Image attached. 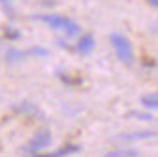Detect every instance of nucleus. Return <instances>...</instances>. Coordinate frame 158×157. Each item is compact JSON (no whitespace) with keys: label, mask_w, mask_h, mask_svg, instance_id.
Returning a JSON list of instances; mask_svg holds the SVG:
<instances>
[{"label":"nucleus","mask_w":158,"mask_h":157,"mask_svg":"<svg viewBox=\"0 0 158 157\" xmlns=\"http://www.w3.org/2000/svg\"><path fill=\"white\" fill-rule=\"evenodd\" d=\"M109 40H111V46H113V49H115L117 59H118L121 63H124V65H130V63L134 61V49H132L130 40H128L126 36L117 34V32H113V34L109 36Z\"/></svg>","instance_id":"obj_2"},{"label":"nucleus","mask_w":158,"mask_h":157,"mask_svg":"<svg viewBox=\"0 0 158 157\" xmlns=\"http://www.w3.org/2000/svg\"><path fill=\"white\" fill-rule=\"evenodd\" d=\"M149 2H151V4H154V6L158 8V0H149Z\"/></svg>","instance_id":"obj_12"},{"label":"nucleus","mask_w":158,"mask_h":157,"mask_svg":"<svg viewBox=\"0 0 158 157\" xmlns=\"http://www.w3.org/2000/svg\"><path fill=\"white\" fill-rule=\"evenodd\" d=\"M141 104H143L145 108H149V110H154V108H158V91H156L154 95L143 96V99H141Z\"/></svg>","instance_id":"obj_6"},{"label":"nucleus","mask_w":158,"mask_h":157,"mask_svg":"<svg viewBox=\"0 0 158 157\" xmlns=\"http://www.w3.org/2000/svg\"><path fill=\"white\" fill-rule=\"evenodd\" d=\"M77 150H79L77 146L70 144V146H64V148H60V150H56V151H53L51 155H64V153H73V151H77Z\"/></svg>","instance_id":"obj_8"},{"label":"nucleus","mask_w":158,"mask_h":157,"mask_svg":"<svg viewBox=\"0 0 158 157\" xmlns=\"http://www.w3.org/2000/svg\"><path fill=\"white\" fill-rule=\"evenodd\" d=\"M132 115H134V117H137V119H143V121H151V119H152L151 115H143L141 112H134Z\"/></svg>","instance_id":"obj_11"},{"label":"nucleus","mask_w":158,"mask_h":157,"mask_svg":"<svg viewBox=\"0 0 158 157\" xmlns=\"http://www.w3.org/2000/svg\"><path fill=\"white\" fill-rule=\"evenodd\" d=\"M36 21H42L47 27L55 29V30H62L68 36H77L79 34V25L73 23L72 19L64 17V15H58V13H38L34 15Z\"/></svg>","instance_id":"obj_1"},{"label":"nucleus","mask_w":158,"mask_h":157,"mask_svg":"<svg viewBox=\"0 0 158 157\" xmlns=\"http://www.w3.org/2000/svg\"><path fill=\"white\" fill-rule=\"evenodd\" d=\"M137 151L135 150H117V151H111L109 155H135Z\"/></svg>","instance_id":"obj_10"},{"label":"nucleus","mask_w":158,"mask_h":157,"mask_svg":"<svg viewBox=\"0 0 158 157\" xmlns=\"http://www.w3.org/2000/svg\"><path fill=\"white\" fill-rule=\"evenodd\" d=\"M6 36H8V40H17V38H19V30L8 27V29H6Z\"/></svg>","instance_id":"obj_9"},{"label":"nucleus","mask_w":158,"mask_h":157,"mask_svg":"<svg viewBox=\"0 0 158 157\" xmlns=\"http://www.w3.org/2000/svg\"><path fill=\"white\" fill-rule=\"evenodd\" d=\"M51 144V131L49 129H42V131H38L32 138L28 140V144H27V148H25V153H28V155H36V153H40L44 148H47Z\"/></svg>","instance_id":"obj_3"},{"label":"nucleus","mask_w":158,"mask_h":157,"mask_svg":"<svg viewBox=\"0 0 158 157\" xmlns=\"http://www.w3.org/2000/svg\"><path fill=\"white\" fill-rule=\"evenodd\" d=\"M154 136V132L151 131H143V132H128V134H123L124 140H141V138H151Z\"/></svg>","instance_id":"obj_7"},{"label":"nucleus","mask_w":158,"mask_h":157,"mask_svg":"<svg viewBox=\"0 0 158 157\" xmlns=\"http://www.w3.org/2000/svg\"><path fill=\"white\" fill-rule=\"evenodd\" d=\"M27 57H30V51L28 49H25V51H13V49H10V51H6V59L10 63H17V61H23V59H27Z\"/></svg>","instance_id":"obj_5"},{"label":"nucleus","mask_w":158,"mask_h":157,"mask_svg":"<svg viewBox=\"0 0 158 157\" xmlns=\"http://www.w3.org/2000/svg\"><path fill=\"white\" fill-rule=\"evenodd\" d=\"M75 49L81 53V55H87V53H90L92 49H94V38L90 36V34H87V36H81L77 40V44H75Z\"/></svg>","instance_id":"obj_4"},{"label":"nucleus","mask_w":158,"mask_h":157,"mask_svg":"<svg viewBox=\"0 0 158 157\" xmlns=\"http://www.w3.org/2000/svg\"><path fill=\"white\" fill-rule=\"evenodd\" d=\"M2 2H10V0H2Z\"/></svg>","instance_id":"obj_13"}]
</instances>
